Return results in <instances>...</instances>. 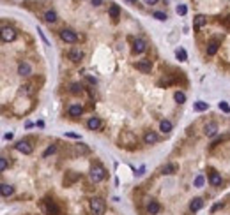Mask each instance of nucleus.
Returning a JSON list of instances; mask_svg holds the SVG:
<instances>
[{"instance_id":"1","label":"nucleus","mask_w":230,"mask_h":215,"mask_svg":"<svg viewBox=\"0 0 230 215\" xmlns=\"http://www.w3.org/2000/svg\"><path fill=\"white\" fill-rule=\"evenodd\" d=\"M89 176H90V180H92L94 183H99L101 180H105V176H106V169H105L103 166L96 164V166H92V168H90Z\"/></svg>"},{"instance_id":"2","label":"nucleus","mask_w":230,"mask_h":215,"mask_svg":"<svg viewBox=\"0 0 230 215\" xmlns=\"http://www.w3.org/2000/svg\"><path fill=\"white\" fill-rule=\"evenodd\" d=\"M90 210L94 212V215H103L106 212V203H105V199L92 198V199H90Z\"/></svg>"},{"instance_id":"3","label":"nucleus","mask_w":230,"mask_h":215,"mask_svg":"<svg viewBox=\"0 0 230 215\" xmlns=\"http://www.w3.org/2000/svg\"><path fill=\"white\" fill-rule=\"evenodd\" d=\"M60 39H62L64 43H67V44H74L76 41H78V36H76L74 30L64 28V30H60Z\"/></svg>"},{"instance_id":"4","label":"nucleus","mask_w":230,"mask_h":215,"mask_svg":"<svg viewBox=\"0 0 230 215\" xmlns=\"http://www.w3.org/2000/svg\"><path fill=\"white\" fill-rule=\"evenodd\" d=\"M14 39H16L14 28H11V27H2V41H4V43H13Z\"/></svg>"},{"instance_id":"5","label":"nucleus","mask_w":230,"mask_h":215,"mask_svg":"<svg viewBox=\"0 0 230 215\" xmlns=\"http://www.w3.org/2000/svg\"><path fill=\"white\" fill-rule=\"evenodd\" d=\"M16 150L25 153V155H30L32 150H34V146H32V143H30L29 139H25V141H20V143L16 145Z\"/></svg>"},{"instance_id":"6","label":"nucleus","mask_w":230,"mask_h":215,"mask_svg":"<svg viewBox=\"0 0 230 215\" xmlns=\"http://www.w3.org/2000/svg\"><path fill=\"white\" fill-rule=\"evenodd\" d=\"M158 141H159V136L154 130H147V132H145V136H144L145 145H154V143H158Z\"/></svg>"},{"instance_id":"7","label":"nucleus","mask_w":230,"mask_h":215,"mask_svg":"<svg viewBox=\"0 0 230 215\" xmlns=\"http://www.w3.org/2000/svg\"><path fill=\"white\" fill-rule=\"evenodd\" d=\"M204 132H205V136H209V138L216 136V132H218V123L216 122L205 123V125H204Z\"/></svg>"},{"instance_id":"8","label":"nucleus","mask_w":230,"mask_h":215,"mask_svg":"<svg viewBox=\"0 0 230 215\" xmlns=\"http://www.w3.org/2000/svg\"><path fill=\"white\" fill-rule=\"evenodd\" d=\"M137 69H138L140 72H144V74L151 72V69H152L151 60H138V62H137Z\"/></svg>"},{"instance_id":"9","label":"nucleus","mask_w":230,"mask_h":215,"mask_svg":"<svg viewBox=\"0 0 230 215\" xmlns=\"http://www.w3.org/2000/svg\"><path fill=\"white\" fill-rule=\"evenodd\" d=\"M18 74L20 76H30L32 74V67L29 62H20L18 64Z\"/></svg>"},{"instance_id":"10","label":"nucleus","mask_w":230,"mask_h":215,"mask_svg":"<svg viewBox=\"0 0 230 215\" xmlns=\"http://www.w3.org/2000/svg\"><path fill=\"white\" fill-rule=\"evenodd\" d=\"M44 210H46V213H50V215H60V208L57 206L55 201H46Z\"/></svg>"},{"instance_id":"11","label":"nucleus","mask_w":230,"mask_h":215,"mask_svg":"<svg viewBox=\"0 0 230 215\" xmlns=\"http://www.w3.org/2000/svg\"><path fill=\"white\" fill-rule=\"evenodd\" d=\"M145 50H147V44H145L144 39H135L133 41V51L135 53H144Z\"/></svg>"},{"instance_id":"12","label":"nucleus","mask_w":230,"mask_h":215,"mask_svg":"<svg viewBox=\"0 0 230 215\" xmlns=\"http://www.w3.org/2000/svg\"><path fill=\"white\" fill-rule=\"evenodd\" d=\"M87 127H89L90 130H99L101 127H103V122H101L97 116H92V118L87 122Z\"/></svg>"},{"instance_id":"13","label":"nucleus","mask_w":230,"mask_h":215,"mask_svg":"<svg viewBox=\"0 0 230 215\" xmlns=\"http://www.w3.org/2000/svg\"><path fill=\"white\" fill-rule=\"evenodd\" d=\"M83 58V51L80 50V48H73L71 51H69V60L71 62H80Z\"/></svg>"},{"instance_id":"14","label":"nucleus","mask_w":230,"mask_h":215,"mask_svg":"<svg viewBox=\"0 0 230 215\" xmlns=\"http://www.w3.org/2000/svg\"><path fill=\"white\" fill-rule=\"evenodd\" d=\"M205 23H207V18H205V16L196 14V16L193 18V28H195V30H198V28H202V27H204Z\"/></svg>"},{"instance_id":"15","label":"nucleus","mask_w":230,"mask_h":215,"mask_svg":"<svg viewBox=\"0 0 230 215\" xmlns=\"http://www.w3.org/2000/svg\"><path fill=\"white\" fill-rule=\"evenodd\" d=\"M81 113H83V108L80 106V104H71V106H69V116H73V118H78Z\"/></svg>"},{"instance_id":"16","label":"nucleus","mask_w":230,"mask_h":215,"mask_svg":"<svg viewBox=\"0 0 230 215\" xmlns=\"http://www.w3.org/2000/svg\"><path fill=\"white\" fill-rule=\"evenodd\" d=\"M202 206H204V199H202V198H195V199H191V203H189V210H191V212H198Z\"/></svg>"},{"instance_id":"17","label":"nucleus","mask_w":230,"mask_h":215,"mask_svg":"<svg viewBox=\"0 0 230 215\" xmlns=\"http://www.w3.org/2000/svg\"><path fill=\"white\" fill-rule=\"evenodd\" d=\"M209 182H211V185L220 187V185H221V182H223V178H221V175H220V173H211Z\"/></svg>"},{"instance_id":"18","label":"nucleus","mask_w":230,"mask_h":215,"mask_svg":"<svg viewBox=\"0 0 230 215\" xmlns=\"http://www.w3.org/2000/svg\"><path fill=\"white\" fill-rule=\"evenodd\" d=\"M159 210H161V206H159V203H158V201H151V203L147 205V212H149L151 215L159 213Z\"/></svg>"},{"instance_id":"19","label":"nucleus","mask_w":230,"mask_h":215,"mask_svg":"<svg viewBox=\"0 0 230 215\" xmlns=\"http://www.w3.org/2000/svg\"><path fill=\"white\" fill-rule=\"evenodd\" d=\"M0 190H2V196H4V198H9L11 194L14 192V187L9 185V183H2V185H0Z\"/></svg>"},{"instance_id":"20","label":"nucleus","mask_w":230,"mask_h":215,"mask_svg":"<svg viewBox=\"0 0 230 215\" xmlns=\"http://www.w3.org/2000/svg\"><path fill=\"white\" fill-rule=\"evenodd\" d=\"M108 14L112 16L113 20H117V18L121 16V7H119L117 4H112V6H110V9H108Z\"/></svg>"},{"instance_id":"21","label":"nucleus","mask_w":230,"mask_h":215,"mask_svg":"<svg viewBox=\"0 0 230 215\" xmlns=\"http://www.w3.org/2000/svg\"><path fill=\"white\" fill-rule=\"evenodd\" d=\"M218 48H220V44H218V41H212V43L207 44V55L209 57H212V55H216V51H218Z\"/></svg>"},{"instance_id":"22","label":"nucleus","mask_w":230,"mask_h":215,"mask_svg":"<svg viewBox=\"0 0 230 215\" xmlns=\"http://www.w3.org/2000/svg\"><path fill=\"white\" fill-rule=\"evenodd\" d=\"M159 130H161V132H170V130H172V122H170V120H161V123H159Z\"/></svg>"},{"instance_id":"23","label":"nucleus","mask_w":230,"mask_h":215,"mask_svg":"<svg viewBox=\"0 0 230 215\" xmlns=\"http://www.w3.org/2000/svg\"><path fill=\"white\" fill-rule=\"evenodd\" d=\"M177 164H166L165 168H163V175H175L177 173Z\"/></svg>"},{"instance_id":"24","label":"nucleus","mask_w":230,"mask_h":215,"mask_svg":"<svg viewBox=\"0 0 230 215\" xmlns=\"http://www.w3.org/2000/svg\"><path fill=\"white\" fill-rule=\"evenodd\" d=\"M193 108H195V111H207L209 104H207V102H204V100H196V102L193 104Z\"/></svg>"},{"instance_id":"25","label":"nucleus","mask_w":230,"mask_h":215,"mask_svg":"<svg viewBox=\"0 0 230 215\" xmlns=\"http://www.w3.org/2000/svg\"><path fill=\"white\" fill-rule=\"evenodd\" d=\"M44 20L48 23H55L57 21V13H55V11H46V13H44Z\"/></svg>"},{"instance_id":"26","label":"nucleus","mask_w":230,"mask_h":215,"mask_svg":"<svg viewBox=\"0 0 230 215\" xmlns=\"http://www.w3.org/2000/svg\"><path fill=\"white\" fill-rule=\"evenodd\" d=\"M175 57L179 58L180 62H186V60H188V53H186V50H184V48H177V51H175Z\"/></svg>"},{"instance_id":"27","label":"nucleus","mask_w":230,"mask_h":215,"mask_svg":"<svg viewBox=\"0 0 230 215\" xmlns=\"http://www.w3.org/2000/svg\"><path fill=\"white\" fill-rule=\"evenodd\" d=\"M69 92L74 93V95H78V93L83 92V86L80 85V83H71V86H69Z\"/></svg>"},{"instance_id":"28","label":"nucleus","mask_w":230,"mask_h":215,"mask_svg":"<svg viewBox=\"0 0 230 215\" xmlns=\"http://www.w3.org/2000/svg\"><path fill=\"white\" fill-rule=\"evenodd\" d=\"M173 99H175V102L182 104V102H186V93H184V92H175Z\"/></svg>"},{"instance_id":"29","label":"nucleus","mask_w":230,"mask_h":215,"mask_svg":"<svg viewBox=\"0 0 230 215\" xmlns=\"http://www.w3.org/2000/svg\"><path fill=\"white\" fill-rule=\"evenodd\" d=\"M78 178H80V175H78V173L69 171V180H67V182H64V183H65V185H69V183H73L74 180H78Z\"/></svg>"},{"instance_id":"30","label":"nucleus","mask_w":230,"mask_h":215,"mask_svg":"<svg viewBox=\"0 0 230 215\" xmlns=\"http://www.w3.org/2000/svg\"><path fill=\"white\" fill-rule=\"evenodd\" d=\"M204 183H205V178H204V175H198V176L195 178V182H193V185H195V187H202Z\"/></svg>"},{"instance_id":"31","label":"nucleus","mask_w":230,"mask_h":215,"mask_svg":"<svg viewBox=\"0 0 230 215\" xmlns=\"http://www.w3.org/2000/svg\"><path fill=\"white\" fill-rule=\"evenodd\" d=\"M55 150H57V148H55V145H50V146L44 150L43 157H50V155H53V153H55Z\"/></svg>"},{"instance_id":"32","label":"nucleus","mask_w":230,"mask_h":215,"mask_svg":"<svg viewBox=\"0 0 230 215\" xmlns=\"http://www.w3.org/2000/svg\"><path fill=\"white\" fill-rule=\"evenodd\" d=\"M175 13H177V14H180V16H184L188 13V7L184 6V4H179V6H177V9H175Z\"/></svg>"},{"instance_id":"33","label":"nucleus","mask_w":230,"mask_h":215,"mask_svg":"<svg viewBox=\"0 0 230 215\" xmlns=\"http://www.w3.org/2000/svg\"><path fill=\"white\" fill-rule=\"evenodd\" d=\"M218 108L221 109L223 113H230V106H228V104H227V102H223V100H221V102H220V104H218Z\"/></svg>"},{"instance_id":"34","label":"nucleus","mask_w":230,"mask_h":215,"mask_svg":"<svg viewBox=\"0 0 230 215\" xmlns=\"http://www.w3.org/2000/svg\"><path fill=\"white\" fill-rule=\"evenodd\" d=\"M6 169H7V159L0 157V171H6Z\"/></svg>"},{"instance_id":"35","label":"nucleus","mask_w":230,"mask_h":215,"mask_svg":"<svg viewBox=\"0 0 230 215\" xmlns=\"http://www.w3.org/2000/svg\"><path fill=\"white\" fill-rule=\"evenodd\" d=\"M154 18H156V20H159V21H165V20H166V14H165V13H159V11H156V13H154Z\"/></svg>"},{"instance_id":"36","label":"nucleus","mask_w":230,"mask_h":215,"mask_svg":"<svg viewBox=\"0 0 230 215\" xmlns=\"http://www.w3.org/2000/svg\"><path fill=\"white\" fill-rule=\"evenodd\" d=\"M76 148H78V152H83V153H87V152H89V148H87L83 143H78V145H76Z\"/></svg>"},{"instance_id":"37","label":"nucleus","mask_w":230,"mask_h":215,"mask_svg":"<svg viewBox=\"0 0 230 215\" xmlns=\"http://www.w3.org/2000/svg\"><path fill=\"white\" fill-rule=\"evenodd\" d=\"M65 136L73 138V139H80V136H78V134H74V132H65Z\"/></svg>"},{"instance_id":"38","label":"nucleus","mask_w":230,"mask_h":215,"mask_svg":"<svg viewBox=\"0 0 230 215\" xmlns=\"http://www.w3.org/2000/svg\"><path fill=\"white\" fill-rule=\"evenodd\" d=\"M145 4H147V6H154V4H158L159 0H144Z\"/></svg>"},{"instance_id":"39","label":"nucleus","mask_w":230,"mask_h":215,"mask_svg":"<svg viewBox=\"0 0 230 215\" xmlns=\"http://www.w3.org/2000/svg\"><path fill=\"white\" fill-rule=\"evenodd\" d=\"M221 206H223V203H216L214 206H212V212H216V210H220Z\"/></svg>"},{"instance_id":"40","label":"nucleus","mask_w":230,"mask_h":215,"mask_svg":"<svg viewBox=\"0 0 230 215\" xmlns=\"http://www.w3.org/2000/svg\"><path fill=\"white\" fill-rule=\"evenodd\" d=\"M90 2H92V6H96V7H97V6H101V4H103V0H90Z\"/></svg>"},{"instance_id":"41","label":"nucleus","mask_w":230,"mask_h":215,"mask_svg":"<svg viewBox=\"0 0 230 215\" xmlns=\"http://www.w3.org/2000/svg\"><path fill=\"white\" fill-rule=\"evenodd\" d=\"M6 139H9V141H11V139H13V134H11V132H7V134H6Z\"/></svg>"},{"instance_id":"42","label":"nucleus","mask_w":230,"mask_h":215,"mask_svg":"<svg viewBox=\"0 0 230 215\" xmlns=\"http://www.w3.org/2000/svg\"><path fill=\"white\" fill-rule=\"evenodd\" d=\"M128 2H129V4H137V0H128Z\"/></svg>"}]
</instances>
